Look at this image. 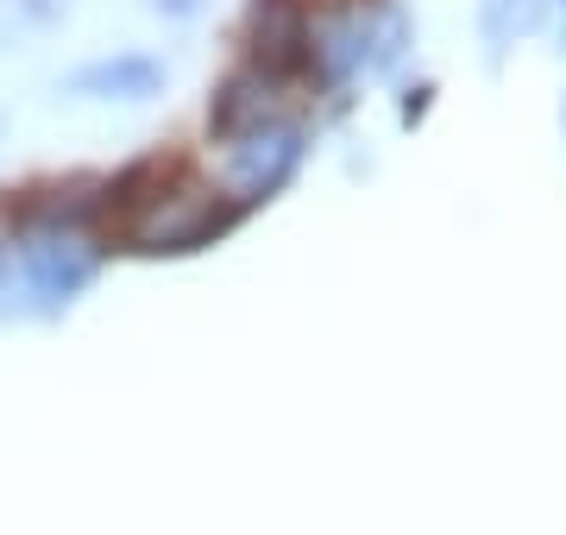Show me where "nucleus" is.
I'll return each instance as SVG.
<instances>
[{
  "instance_id": "obj_1",
  "label": "nucleus",
  "mask_w": 566,
  "mask_h": 535,
  "mask_svg": "<svg viewBox=\"0 0 566 535\" xmlns=\"http://www.w3.org/2000/svg\"><path fill=\"white\" fill-rule=\"evenodd\" d=\"M240 208H221L202 189H182V196H158L139 221H126V240L139 252H196L202 240H214L221 227H233Z\"/></svg>"
},
{
  "instance_id": "obj_2",
  "label": "nucleus",
  "mask_w": 566,
  "mask_h": 535,
  "mask_svg": "<svg viewBox=\"0 0 566 535\" xmlns=\"http://www.w3.org/2000/svg\"><path fill=\"white\" fill-rule=\"evenodd\" d=\"M245 44H252V70H264L271 83L303 70L308 51H315L303 0H252L245 7Z\"/></svg>"
},
{
  "instance_id": "obj_3",
  "label": "nucleus",
  "mask_w": 566,
  "mask_h": 535,
  "mask_svg": "<svg viewBox=\"0 0 566 535\" xmlns=\"http://www.w3.org/2000/svg\"><path fill=\"white\" fill-rule=\"evenodd\" d=\"M95 277V252L70 240V233H44L25 246V290H32V303L39 310H63V303H76L82 290Z\"/></svg>"
},
{
  "instance_id": "obj_4",
  "label": "nucleus",
  "mask_w": 566,
  "mask_h": 535,
  "mask_svg": "<svg viewBox=\"0 0 566 535\" xmlns=\"http://www.w3.org/2000/svg\"><path fill=\"white\" fill-rule=\"evenodd\" d=\"M303 165V133L296 126H271L264 120L259 133L240 139V158H233V183L245 189V202H259L271 189L290 183V170Z\"/></svg>"
},
{
  "instance_id": "obj_5",
  "label": "nucleus",
  "mask_w": 566,
  "mask_h": 535,
  "mask_svg": "<svg viewBox=\"0 0 566 535\" xmlns=\"http://www.w3.org/2000/svg\"><path fill=\"white\" fill-rule=\"evenodd\" d=\"M271 102H277V88L264 70H233L221 88H214V102H208V126L221 133V139H245V133H259L271 120Z\"/></svg>"
},
{
  "instance_id": "obj_6",
  "label": "nucleus",
  "mask_w": 566,
  "mask_h": 535,
  "mask_svg": "<svg viewBox=\"0 0 566 535\" xmlns=\"http://www.w3.org/2000/svg\"><path fill=\"white\" fill-rule=\"evenodd\" d=\"M158 88H164V63L151 57H102L70 76V95H88V102H145Z\"/></svg>"
},
{
  "instance_id": "obj_7",
  "label": "nucleus",
  "mask_w": 566,
  "mask_h": 535,
  "mask_svg": "<svg viewBox=\"0 0 566 535\" xmlns=\"http://www.w3.org/2000/svg\"><path fill=\"white\" fill-rule=\"evenodd\" d=\"M346 25H353V70H390V63L403 57L409 44V20L397 13V7H365V13H346Z\"/></svg>"
},
{
  "instance_id": "obj_8",
  "label": "nucleus",
  "mask_w": 566,
  "mask_h": 535,
  "mask_svg": "<svg viewBox=\"0 0 566 535\" xmlns=\"http://www.w3.org/2000/svg\"><path fill=\"white\" fill-rule=\"evenodd\" d=\"M479 25H485L491 51H510L516 39H528L542 25V0H485L479 7Z\"/></svg>"
},
{
  "instance_id": "obj_9",
  "label": "nucleus",
  "mask_w": 566,
  "mask_h": 535,
  "mask_svg": "<svg viewBox=\"0 0 566 535\" xmlns=\"http://www.w3.org/2000/svg\"><path fill=\"white\" fill-rule=\"evenodd\" d=\"M0 277H7V252H0Z\"/></svg>"
}]
</instances>
